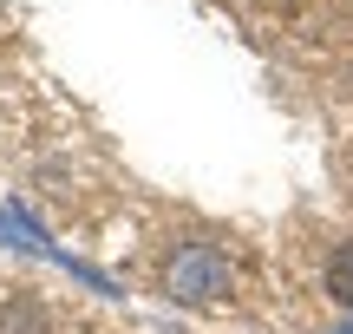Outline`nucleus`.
<instances>
[{"mask_svg": "<svg viewBox=\"0 0 353 334\" xmlns=\"http://www.w3.org/2000/svg\"><path fill=\"white\" fill-rule=\"evenodd\" d=\"M229 288H236V262H229V249L216 243H190L170 256V295L190 302V308H203V302H223Z\"/></svg>", "mask_w": 353, "mask_h": 334, "instance_id": "obj_1", "label": "nucleus"}, {"mask_svg": "<svg viewBox=\"0 0 353 334\" xmlns=\"http://www.w3.org/2000/svg\"><path fill=\"white\" fill-rule=\"evenodd\" d=\"M327 288L341 295V308L353 315V243H341V249H334V262H327Z\"/></svg>", "mask_w": 353, "mask_h": 334, "instance_id": "obj_2", "label": "nucleus"}, {"mask_svg": "<svg viewBox=\"0 0 353 334\" xmlns=\"http://www.w3.org/2000/svg\"><path fill=\"white\" fill-rule=\"evenodd\" d=\"M0 334H46V315H39V302H13V308L0 315Z\"/></svg>", "mask_w": 353, "mask_h": 334, "instance_id": "obj_3", "label": "nucleus"}]
</instances>
